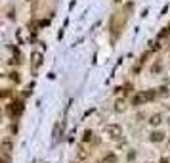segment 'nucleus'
<instances>
[{"label": "nucleus", "mask_w": 170, "mask_h": 163, "mask_svg": "<svg viewBox=\"0 0 170 163\" xmlns=\"http://www.w3.org/2000/svg\"><path fill=\"white\" fill-rule=\"evenodd\" d=\"M105 134H107L111 140H119L122 136V129H120L119 125H107L105 127Z\"/></svg>", "instance_id": "7ed1b4c3"}, {"label": "nucleus", "mask_w": 170, "mask_h": 163, "mask_svg": "<svg viewBox=\"0 0 170 163\" xmlns=\"http://www.w3.org/2000/svg\"><path fill=\"white\" fill-rule=\"evenodd\" d=\"M40 63H42V54L40 52H34L33 54V65L34 67H40Z\"/></svg>", "instance_id": "0eeeda50"}, {"label": "nucleus", "mask_w": 170, "mask_h": 163, "mask_svg": "<svg viewBox=\"0 0 170 163\" xmlns=\"http://www.w3.org/2000/svg\"><path fill=\"white\" fill-rule=\"evenodd\" d=\"M12 148H13V142H12V138H6L4 142H2V152H4V163H8V154L12 152Z\"/></svg>", "instance_id": "39448f33"}, {"label": "nucleus", "mask_w": 170, "mask_h": 163, "mask_svg": "<svg viewBox=\"0 0 170 163\" xmlns=\"http://www.w3.org/2000/svg\"><path fill=\"white\" fill-rule=\"evenodd\" d=\"M161 123H162V115H161V113H155V115L149 117V125L151 127H159Z\"/></svg>", "instance_id": "423d86ee"}, {"label": "nucleus", "mask_w": 170, "mask_h": 163, "mask_svg": "<svg viewBox=\"0 0 170 163\" xmlns=\"http://www.w3.org/2000/svg\"><path fill=\"white\" fill-rule=\"evenodd\" d=\"M155 96H157V92H155V90H141V92H138V94L132 98V102L136 104V106H141V104L153 100Z\"/></svg>", "instance_id": "f03ea898"}, {"label": "nucleus", "mask_w": 170, "mask_h": 163, "mask_svg": "<svg viewBox=\"0 0 170 163\" xmlns=\"http://www.w3.org/2000/svg\"><path fill=\"white\" fill-rule=\"evenodd\" d=\"M10 79H12V81H16V83H19V79H21V77H19V73L16 71V73H12V75H10Z\"/></svg>", "instance_id": "9d476101"}, {"label": "nucleus", "mask_w": 170, "mask_h": 163, "mask_svg": "<svg viewBox=\"0 0 170 163\" xmlns=\"http://www.w3.org/2000/svg\"><path fill=\"white\" fill-rule=\"evenodd\" d=\"M162 140H165L162 132H151V142H162Z\"/></svg>", "instance_id": "6e6552de"}, {"label": "nucleus", "mask_w": 170, "mask_h": 163, "mask_svg": "<svg viewBox=\"0 0 170 163\" xmlns=\"http://www.w3.org/2000/svg\"><path fill=\"white\" fill-rule=\"evenodd\" d=\"M124 27V17H122V12H117V13H113V17H111V33H113V37H119V33L120 29Z\"/></svg>", "instance_id": "f257e3e1"}, {"label": "nucleus", "mask_w": 170, "mask_h": 163, "mask_svg": "<svg viewBox=\"0 0 170 163\" xmlns=\"http://www.w3.org/2000/svg\"><path fill=\"white\" fill-rule=\"evenodd\" d=\"M21 111H23V102H21V100L13 102L10 108H8V113H10V115H21Z\"/></svg>", "instance_id": "20e7f679"}, {"label": "nucleus", "mask_w": 170, "mask_h": 163, "mask_svg": "<svg viewBox=\"0 0 170 163\" xmlns=\"http://www.w3.org/2000/svg\"><path fill=\"white\" fill-rule=\"evenodd\" d=\"M92 136H94V134H92V131H86V132H84V142H90Z\"/></svg>", "instance_id": "1a4fd4ad"}, {"label": "nucleus", "mask_w": 170, "mask_h": 163, "mask_svg": "<svg viewBox=\"0 0 170 163\" xmlns=\"http://www.w3.org/2000/svg\"><path fill=\"white\" fill-rule=\"evenodd\" d=\"M161 163H170V161H168V157H162V159H161Z\"/></svg>", "instance_id": "f8f14e48"}, {"label": "nucleus", "mask_w": 170, "mask_h": 163, "mask_svg": "<svg viewBox=\"0 0 170 163\" xmlns=\"http://www.w3.org/2000/svg\"><path fill=\"white\" fill-rule=\"evenodd\" d=\"M122 108H124V106H122V102H117V111H120Z\"/></svg>", "instance_id": "9b49d317"}]
</instances>
